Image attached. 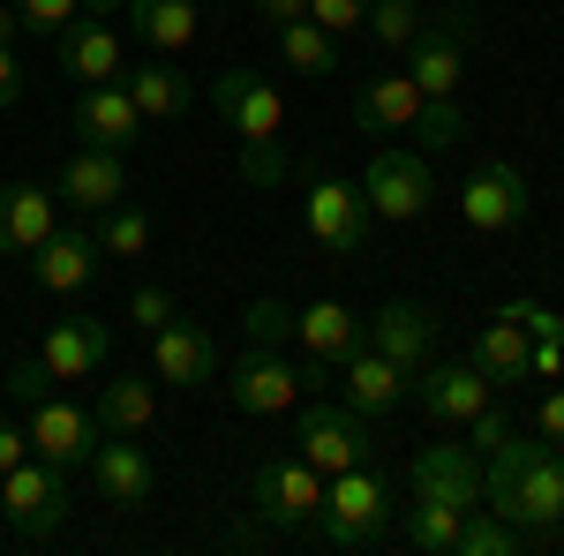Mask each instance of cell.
I'll return each mask as SVG.
<instances>
[{
  "instance_id": "5b68a950",
  "label": "cell",
  "mask_w": 564,
  "mask_h": 556,
  "mask_svg": "<svg viewBox=\"0 0 564 556\" xmlns=\"http://www.w3.org/2000/svg\"><path fill=\"white\" fill-rule=\"evenodd\" d=\"M0 519H8L23 542H53V534L68 526V473L31 451L23 467L0 473Z\"/></svg>"
},
{
  "instance_id": "d6986e66",
  "label": "cell",
  "mask_w": 564,
  "mask_h": 556,
  "mask_svg": "<svg viewBox=\"0 0 564 556\" xmlns=\"http://www.w3.org/2000/svg\"><path fill=\"white\" fill-rule=\"evenodd\" d=\"M53 226H61V196L45 181H8L0 188V257H39Z\"/></svg>"
},
{
  "instance_id": "ab89813d",
  "label": "cell",
  "mask_w": 564,
  "mask_h": 556,
  "mask_svg": "<svg viewBox=\"0 0 564 556\" xmlns=\"http://www.w3.org/2000/svg\"><path fill=\"white\" fill-rule=\"evenodd\" d=\"M84 0H15V23L39 31V39H61V23H76Z\"/></svg>"
},
{
  "instance_id": "4316f807",
  "label": "cell",
  "mask_w": 564,
  "mask_h": 556,
  "mask_svg": "<svg viewBox=\"0 0 564 556\" xmlns=\"http://www.w3.org/2000/svg\"><path fill=\"white\" fill-rule=\"evenodd\" d=\"M475 369L489 377V384H534V339H527V324H512V316H489L475 331Z\"/></svg>"
},
{
  "instance_id": "3957f363",
  "label": "cell",
  "mask_w": 564,
  "mask_h": 556,
  "mask_svg": "<svg viewBox=\"0 0 564 556\" xmlns=\"http://www.w3.org/2000/svg\"><path fill=\"white\" fill-rule=\"evenodd\" d=\"M391 481L369 467H347V473H324V512H316V526H308V542H324V549L339 556H361L377 549L391 534Z\"/></svg>"
},
{
  "instance_id": "ffe728a7",
  "label": "cell",
  "mask_w": 564,
  "mask_h": 556,
  "mask_svg": "<svg viewBox=\"0 0 564 556\" xmlns=\"http://www.w3.org/2000/svg\"><path fill=\"white\" fill-rule=\"evenodd\" d=\"M151 451L135 444V436H98V451H90V489L106 497V504H121V512H143L151 504Z\"/></svg>"
},
{
  "instance_id": "836d02e7",
  "label": "cell",
  "mask_w": 564,
  "mask_h": 556,
  "mask_svg": "<svg viewBox=\"0 0 564 556\" xmlns=\"http://www.w3.org/2000/svg\"><path fill=\"white\" fill-rule=\"evenodd\" d=\"M459 519H467V512H452V504H430V497H422V504L406 512V542H414L422 556H452V542H459Z\"/></svg>"
},
{
  "instance_id": "f546056e",
  "label": "cell",
  "mask_w": 564,
  "mask_h": 556,
  "mask_svg": "<svg viewBox=\"0 0 564 556\" xmlns=\"http://www.w3.org/2000/svg\"><path fill=\"white\" fill-rule=\"evenodd\" d=\"M129 23L143 45H159V53H188L196 45V0H129Z\"/></svg>"
},
{
  "instance_id": "ba28073f",
  "label": "cell",
  "mask_w": 564,
  "mask_h": 556,
  "mask_svg": "<svg viewBox=\"0 0 564 556\" xmlns=\"http://www.w3.org/2000/svg\"><path fill=\"white\" fill-rule=\"evenodd\" d=\"M361 196H369V211L391 218V226H406V218H422L436 204V173L422 151H399V143H384L377 159H369V173H361Z\"/></svg>"
},
{
  "instance_id": "d590c367",
  "label": "cell",
  "mask_w": 564,
  "mask_h": 556,
  "mask_svg": "<svg viewBox=\"0 0 564 556\" xmlns=\"http://www.w3.org/2000/svg\"><path fill=\"white\" fill-rule=\"evenodd\" d=\"M422 151H459V135H467V113H459V98H422Z\"/></svg>"
},
{
  "instance_id": "f907efd6",
  "label": "cell",
  "mask_w": 564,
  "mask_h": 556,
  "mask_svg": "<svg viewBox=\"0 0 564 556\" xmlns=\"http://www.w3.org/2000/svg\"><path fill=\"white\" fill-rule=\"evenodd\" d=\"M121 8H129V0H84V15H98V23H106V15H121Z\"/></svg>"
},
{
  "instance_id": "cb8c5ba5",
  "label": "cell",
  "mask_w": 564,
  "mask_h": 556,
  "mask_svg": "<svg viewBox=\"0 0 564 556\" xmlns=\"http://www.w3.org/2000/svg\"><path fill=\"white\" fill-rule=\"evenodd\" d=\"M31 279H39L45 294H84L90 279H98V233L90 226H53L45 249L31 257Z\"/></svg>"
},
{
  "instance_id": "681fc988",
  "label": "cell",
  "mask_w": 564,
  "mask_h": 556,
  "mask_svg": "<svg viewBox=\"0 0 564 556\" xmlns=\"http://www.w3.org/2000/svg\"><path fill=\"white\" fill-rule=\"evenodd\" d=\"M15 31H23V23H15V8L0 0V45H15Z\"/></svg>"
},
{
  "instance_id": "e0dca14e",
  "label": "cell",
  "mask_w": 564,
  "mask_h": 556,
  "mask_svg": "<svg viewBox=\"0 0 564 556\" xmlns=\"http://www.w3.org/2000/svg\"><path fill=\"white\" fill-rule=\"evenodd\" d=\"M406 384H414V377H406L399 361H384L369 339L339 361V399H347L361 422H377V414H391V406H406Z\"/></svg>"
},
{
  "instance_id": "ac0fdd59",
  "label": "cell",
  "mask_w": 564,
  "mask_h": 556,
  "mask_svg": "<svg viewBox=\"0 0 564 556\" xmlns=\"http://www.w3.org/2000/svg\"><path fill=\"white\" fill-rule=\"evenodd\" d=\"M151 369H159V384H181V391H204L218 377V346L204 324H188V316H174V324H159L151 331Z\"/></svg>"
},
{
  "instance_id": "c3c4849f",
  "label": "cell",
  "mask_w": 564,
  "mask_h": 556,
  "mask_svg": "<svg viewBox=\"0 0 564 556\" xmlns=\"http://www.w3.org/2000/svg\"><path fill=\"white\" fill-rule=\"evenodd\" d=\"M257 15L271 23V31H279V23H302V15H308V0H257Z\"/></svg>"
},
{
  "instance_id": "74e56055",
  "label": "cell",
  "mask_w": 564,
  "mask_h": 556,
  "mask_svg": "<svg viewBox=\"0 0 564 556\" xmlns=\"http://www.w3.org/2000/svg\"><path fill=\"white\" fill-rule=\"evenodd\" d=\"M174 316H181V301L166 294L159 279H143V286L129 294V324H135V331H159V324H174Z\"/></svg>"
},
{
  "instance_id": "52a82bcc",
  "label": "cell",
  "mask_w": 564,
  "mask_h": 556,
  "mask_svg": "<svg viewBox=\"0 0 564 556\" xmlns=\"http://www.w3.org/2000/svg\"><path fill=\"white\" fill-rule=\"evenodd\" d=\"M302 226L316 249H332V257H361V241H369V196H361V181H339V173H316L302 196Z\"/></svg>"
},
{
  "instance_id": "5bb4252c",
  "label": "cell",
  "mask_w": 564,
  "mask_h": 556,
  "mask_svg": "<svg viewBox=\"0 0 564 556\" xmlns=\"http://www.w3.org/2000/svg\"><path fill=\"white\" fill-rule=\"evenodd\" d=\"M98 436H106V428L90 422V406H68V399H53V391L31 406V451H39V459H53L61 473L90 467Z\"/></svg>"
},
{
  "instance_id": "6da1fadb",
  "label": "cell",
  "mask_w": 564,
  "mask_h": 556,
  "mask_svg": "<svg viewBox=\"0 0 564 556\" xmlns=\"http://www.w3.org/2000/svg\"><path fill=\"white\" fill-rule=\"evenodd\" d=\"M481 504L497 519H512L520 534H534V549L557 542V526H564V451L542 444V436H505V444L481 459Z\"/></svg>"
},
{
  "instance_id": "7a4b0ae2",
  "label": "cell",
  "mask_w": 564,
  "mask_h": 556,
  "mask_svg": "<svg viewBox=\"0 0 564 556\" xmlns=\"http://www.w3.org/2000/svg\"><path fill=\"white\" fill-rule=\"evenodd\" d=\"M212 106L226 113V129L241 135V181L249 188H286V98H279V84H263L257 68H218Z\"/></svg>"
},
{
  "instance_id": "44dd1931",
  "label": "cell",
  "mask_w": 564,
  "mask_h": 556,
  "mask_svg": "<svg viewBox=\"0 0 564 556\" xmlns=\"http://www.w3.org/2000/svg\"><path fill=\"white\" fill-rule=\"evenodd\" d=\"M414 121H422V84L414 76H399V68L361 76V90H354V129L361 135H406Z\"/></svg>"
},
{
  "instance_id": "7c38bea8",
  "label": "cell",
  "mask_w": 564,
  "mask_h": 556,
  "mask_svg": "<svg viewBox=\"0 0 564 556\" xmlns=\"http://www.w3.org/2000/svg\"><path fill=\"white\" fill-rule=\"evenodd\" d=\"M39 361L53 369V384L106 377V361H113V324H106V316H61V324H45Z\"/></svg>"
},
{
  "instance_id": "d4e9b609",
  "label": "cell",
  "mask_w": 564,
  "mask_h": 556,
  "mask_svg": "<svg viewBox=\"0 0 564 556\" xmlns=\"http://www.w3.org/2000/svg\"><path fill=\"white\" fill-rule=\"evenodd\" d=\"M294 339H302L308 369H339L354 346H361V316H354L347 301H308V308H294Z\"/></svg>"
},
{
  "instance_id": "30bf717a",
  "label": "cell",
  "mask_w": 564,
  "mask_h": 556,
  "mask_svg": "<svg viewBox=\"0 0 564 556\" xmlns=\"http://www.w3.org/2000/svg\"><path fill=\"white\" fill-rule=\"evenodd\" d=\"M226 391L241 414H286L302 399V369L286 361V346H241L226 369Z\"/></svg>"
},
{
  "instance_id": "1f68e13d",
  "label": "cell",
  "mask_w": 564,
  "mask_h": 556,
  "mask_svg": "<svg viewBox=\"0 0 564 556\" xmlns=\"http://www.w3.org/2000/svg\"><path fill=\"white\" fill-rule=\"evenodd\" d=\"M279 61L294 68V76H339V39L332 31H316V23H279Z\"/></svg>"
},
{
  "instance_id": "f6af8a7d",
  "label": "cell",
  "mask_w": 564,
  "mask_h": 556,
  "mask_svg": "<svg viewBox=\"0 0 564 556\" xmlns=\"http://www.w3.org/2000/svg\"><path fill=\"white\" fill-rule=\"evenodd\" d=\"M23 459H31V428L0 422V473H8V467H23Z\"/></svg>"
},
{
  "instance_id": "8fae6325",
  "label": "cell",
  "mask_w": 564,
  "mask_h": 556,
  "mask_svg": "<svg viewBox=\"0 0 564 556\" xmlns=\"http://www.w3.org/2000/svg\"><path fill=\"white\" fill-rule=\"evenodd\" d=\"M302 459L316 473H347V467H369V422L354 414L347 399L339 406H302Z\"/></svg>"
},
{
  "instance_id": "b9f144b4",
  "label": "cell",
  "mask_w": 564,
  "mask_h": 556,
  "mask_svg": "<svg viewBox=\"0 0 564 556\" xmlns=\"http://www.w3.org/2000/svg\"><path fill=\"white\" fill-rule=\"evenodd\" d=\"M505 436H512V414H505V406L489 399V406H481L475 422H467V451H475V459H489V451H497Z\"/></svg>"
},
{
  "instance_id": "f35d334b",
  "label": "cell",
  "mask_w": 564,
  "mask_h": 556,
  "mask_svg": "<svg viewBox=\"0 0 564 556\" xmlns=\"http://www.w3.org/2000/svg\"><path fill=\"white\" fill-rule=\"evenodd\" d=\"M0 391H8V399H15V406L31 414L45 391H53V369H45L39 353H23V361H8V384H0Z\"/></svg>"
},
{
  "instance_id": "2e32d148",
  "label": "cell",
  "mask_w": 564,
  "mask_h": 556,
  "mask_svg": "<svg viewBox=\"0 0 564 556\" xmlns=\"http://www.w3.org/2000/svg\"><path fill=\"white\" fill-rule=\"evenodd\" d=\"M361 339L377 346L384 361H399L406 377H422L436 353V308H422V301H384L369 324H361Z\"/></svg>"
},
{
  "instance_id": "7dc6e473",
  "label": "cell",
  "mask_w": 564,
  "mask_h": 556,
  "mask_svg": "<svg viewBox=\"0 0 564 556\" xmlns=\"http://www.w3.org/2000/svg\"><path fill=\"white\" fill-rule=\"evenodd\" d=\"M15 98H23V68H15V53L0 45V113H8Z\"/></svg>"
},
{
  "instance_id": "277c9868",
  "label": "cell",
  "mask_w": 564,
  "mask_h": 556,
  "mask_svg": "<svg viewBox=\"0 0 564 556\" xmlns=\"http://www.w3.org/2000/svg\"><path fill=\"white\" fill-rule=\"evenodd\" d=\"M481 23L467 8H444V15H422V31L406 39V76L422 84V98H459L467 84V53H475Z\"/></svg>"
},
{
  "instance_id": "603a6c76",
  "label": "cell",
  "mask_w": 564,
  "mask_h": 556,
  "mask_svg": "<svg viewBox=\"0 0 564 556\" xmlns=\"http://www.w3.org/2000/svg\"><path fill=\"white\" fill-rule=\"evenodd\" d=\"M76 135L98 143V151H129L143 135V113H135L129 84H84L76 90Z\"/></svg>"
},
{
  "instance_id": "ee69618b",
  "label": "cell",
  "mask_w": 564,
  "mask_h": 556,
  "mask_svg": "<svg viewBox=\"0 0 564 556\" xmlns=\"http://www.w3.org/2000/svg\"><path fill=\"white\" fill-rule=\"evenodd\" d=\"M534 436L564 451V384H557V391H542V414H534Z\"/></svg>"
},
{
  "instance_id": "d6a6232c",
  "label": "cell",
  "mask_w": 564,
  "mask_h": 556,
  "mask_svg": "<svg viewBox=\"0 0 564 556\" xmlns=\"http://www.w3.org/2000/svg\"><path fill=\"white\" fill-rule=\"evenodd\" d=\"M98 257H121V263H143L151 257V211L143 204H113V211H98Z\"/></svg>"
},
{
  "instance_id": "9c48e42d",
  "label": "cell",
  "mask_w": 564,
  "mask_h": 556,
  "mask_svg": "<svg viewBox=\"0 0 564 556\" xmlns=\"http://www.w3.org/2000/svg\"><path fill=\"white\" fill-rule=\"evenodd\" d=\"M527 211H534V188H527V173L512 159H481L467 173V188H459V218L475 233H512V226H527Z\"/></svg>"
},
{
  "instance_id": "60d3db41",
  "label": "cell",
  "mask_w": 564,
  "mask_h": 556,
  "mask_svg": "<svg viewBox=\"0 0 564 556\" xmlns=\"http://www.w3.org/2000/svg\"><path fill=\"white\" fill-rule=\"evenodd\" d=\"M308 23H316V31H332V39H347V31L369 23V0H308Z\"/></svg>"
},
{
  "instance_id": "83f0119b",
  "label": "cell",
  "mask_w": 564,
  "mask_h": 556,
  "mask_svg": "<svg viewBox=\"0 0 564 556\" xmlns=\"http://www.w3.org/2000/svg\"><path fill=\"white\" fill-rule=\"evenodd\" d=\"M90 422L106 428V436H143V428L159 422V391L121 369V377H106V384H98V399H90Z\"/></svg>"
},
{
  "instance_id": "bcb514c9",
  "label": "cell",
  "mask_w": 564,
  "mask_h": 556,
  "mask_svg": "<svg viewBox=\"0 0 564 556\" xmlns=\"http://www.w3.org/2000/svg\"><path fill=\"white\" fill-rule=\"evenodd\" d=\"M527 339H534V331H527ZM534 377H542V384H557V377H564V346L557 339H534Z\"/></svg>"
},
{
  "instance_id": "e575fe53",
  "label": "cell",
  "mask_w": 564,
  "mask_h": 556,
  "mask_svg": "<svg viewBox=\"0 0 564 556\" xmlns=\"http://www.w3.org/2000/svg\"><path fill=\"white\" fill-rule=\"evenodd\" d=\"M422 31V8L414 0H369V39L384 53H406V39Z\"/></svg>"
},
{
  "instance_id": "8d00e7d4",
  "label": "cell",
  "mask_w": 564,
  "mask_h": 556,
  "mask_svg": "<svg viewBox=\"0 0 564 556\" xmlns=\"http://www.w3.org/2000/svg\"><path fill=\"white\" fill-rule=\"evenodd\" d=\"M241 324H249V346H286L294 339V308H286V301H249V316H241Z\"/></svg>"
},
{
  "instance_id": "9a60e30c",
  "label": "cell",
  "mask_w": 564,
  "mask_h": 556,
  "mask_svg": "<svg viewBox=\"0 0 564 556\" xmlns=\"http://www.w3.org/2000/svg\"><path fill=\"white\" fill-rule=\"evenodd\" d=\"M53 196L68 204V211H113L121 196H129V151H98V143H84L68 166H61V181H53Z\"/></svg>"
},
{
  "instance_id": "4fadbf2b",
  "label": "cell",
  "mask_w": 564,
  "mask_h": 556,
  "mask_svg": "<svg viewBox=\"0 0 564 556\" xmlns=\"http://www.w3.org/2000/svg\"><path fill=\"white\" fill-rule=\"evenodd\" d=\"M406 391L422 399V414H430L436 428H467L481 406L497 399V384L481 377L475 361H436V369H422V377H414Z\"/></svg>"
},
{
  "instance_id": "4dcf8cb0",
  "label": "cell",
  "mask_w": 564,
  "mask_h": 556,
  "mask_svg": "<svg viewBox=\"0 0 564 556\" xmlns=\"http://www.w3.org/2000/svg\"><path fill=\"white\" fill-rule=\"evenodd\" d=\"M534 549V534H520L512 519H497L489 504H475V512L459 519V542H452V556H520Z\"/></svg>"
},
{
  "instance_id": "7402d4cb",
  "label": "cell",
  "mask_w": 564,
  "mask_h": 556,
  "mask_svg": "<svg viewBox=\"0 0 564 556\" xmlns=\"http://www.w3.org/2000/svg\"><path fill=\"white\" fill-rule=\"evenodd\" d=\"M414 497L452 504V512H475L481 504V459L467 444H430V451H414Z\"/></svg>"
},
{
  "instance_id": "484cf974",
  "label": "cell",
  "mask_w": 564,
  "mask_h": 556,
  "mask_svg": "<svg viewBox=\"0 0 564 556\" xmlns=\"http://www.w3.org/2000/svg\"><path fill=\"white\" fill-rule=\"evenodd\" d=\"M61 76L68 84H121V39L98 23V15H76V23H61Z\"/></svg>"
},
{
  "instance_id": "7bdbcfd3",
  "label": "cell",
  "mask_w": 564,
  "mask_h": 556,
  "mask_svg": "<svg viewBox=\"0 0 564 556\" xmlns=\"http://www.w3.org/2000/svg\"><path fill=\"white\" fill-rule=\"evenodd\" d=\"M497 316H512V324H527L534 339H557L564 346V316H557V308H542V301H505Z\"/></svg>"
},
{
  "instance_id": "8992f818",
  "label": "cell",
  "mask_w": 564,
  "mask_h": 556,
  "mask_svg": "<svg viewBox=\"0 0 564 556\" xmlns=\"http://www.w3.org/2000/svg\"><path fill=\"white\" fill-rule=\"evenodd\" d=\"M249 504H257L263 526L308 534L316 512H324V473L308 467L302 451H294V459H257V473H249Z\"/></svg>"
},
{
  "instance_id": "f1b7e54d",
  "label": "cell",
  "mask_w": 564,
  "mask_h": 556,
  "mask_svg": "<svg viewBox=\"0 0 564 556\" xmlns=\"http://www.w3.org/2000/svg\"><path fill=\"white\" fill-rule=\"evenodd\" d=\"M121 84H129V98H135V113H143V121H181V113L196 106V84L181 76L174 61H143V68L121 76Z\"/></svg>"
}]
</instances>
